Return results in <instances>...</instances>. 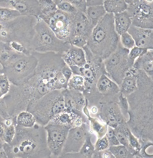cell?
I'll list each match as a JSON object with an SVG mask.
<instances>
[{
  "instance_id": "1",
  "label": "cell",
  "mask_w": 153,
  "mask_h": 158,
  "mask_svg": "<svg viewBox=\"0 0 153 158\" xmlns=\"http://www.w3.org/2000/svg\"><path fill=\"white\" fill-rule=\"evenodd\" d=\"M16 129L12 142L5 143L3 145L7 158L52 157L44 126L36 123L33 127L27 128L16 124Z\"/></svg>"
},
{
  "instance_id": "2",
  "label": "cell",
  "mask_w": 153,
  "mask_h": 158,
  "mask_svg": "<svg viewBox=\"0 0 153 158\" xmlns=\"http://www.w3.org/2000/svg\"><path fill=\"white\" fill-rule=\"evenodd\" d=\"M52 90L35 75L19 85L11 84L9 91L3 97L10 117L15 118L31 105Z\"/></svg>"
},
{
  "instance_id": "3",
  "label": "cell",
  "mask_w": 153,
  "mask_h": 158,
  "mask_svg": "<svg viewBox=\"0 0 153 158\" xmlns=\"http://www.w3.org/2000/svg\"><path fill=\"white\" fill-rule=\"evenodd\" d=\"M120 43V36L116 32L114 15L107 13L94 28L86 46L95 56L102 60L116 50Z\"/></svg>"
},
{
  "instance_id": "4",
  "label": "cell",
  "mask_w": 153,
  "mask_h": 158,
  "mask_svg": "<svg viewBox=\"0 0 153 158\" xmlns=\"http://www.w3.org/2000/svg\"><path fill=\"white\" fill-rule=\"evenodd\" d=\"M31 54L38 60L35 75L52 90L67 89L68 82L61 72L66 64L61 54L53 52Z\"/></svg>"
},
{
  "instance_id": "5",
  "label": "cell",
  "mask_w": 153,
  "mask_h": 158,
  "mask_svg": "<svg viewBox=\"0 0 153 158\" xmlns=\"http://www.w3.org/2000/svg\"><path fill=\"white\" fill-rule=\"evenodd\" d=\"M38 18L21 16L10 22H0V41L20 44L30 52Z\"/></svg>"
},
{
  "instance_id": "6",
  "label": "cell",
  "mask_w": 153,
  "mask_h": 158,
  "mask_svg": "<svg viewBox=\"0 0 153 158\" xmlns=\"http://www.w3.org/2000/svg\"><path fill=\"white\" fill-rule=\"evenodd\" d=\"M63 89L49 92L27 108V111L32 114L36 123L44 127L55 116L65 110Z\"/></svg>"
},
{
  "instance_id": "7",
  "label": "cell",
  "mask_w": 153,
  "mask_h": 158,
  "mask_svg": "<svg viewBox=\"0 0 153 158\" xmlns=\"http://www.w3.org/2000/svg\"><path fill=\"white\" fill-rule=\"evenodd\" d=\"M69 42L58 38L42 19L38 18L30 44V53L53 52L63 54L71 46Z\"/></svg>"
},
{
  "instance_id": "8",
  "label": "cell",
  "mask_w": 153,
  "mask_h": 158,
  "mask_svg": "<svg viewBox=\"0 0 153 158\" xmlns=\"http://www.w3.org/2000/svg\"><path fill=\"white\" fill-rule=\"evenodd\" d=\"M37 64V59L31 53H21L2 69L11 84L19 85L35 75Z\"/></svg>"
},
{
  "instance_id": "9",
  "label": "cell",
  "mask_w": 153,
  "mask_h": 158,
  "mask_svg": "<svg viewBox=\"0 0 153 158\" xmlns=\"http://www.w3.org/2000/svg\"><path fill=\"white\" fill-rule=\"evenodd\" d=\"M130 50L125 48L120 42L116 50L103 60L107 76L120 86L125 74L133 66L134 61L128 57Z\"/></svg>"
},
{
  "instance_id": "10",
  "label": "cell",
  "mask_w": 153,
  "mask_h": 158,
  "mask_svg": "<svg viewBox=\"0 0 153 158\" xmlns=\"http://www.w3.org/2000/svg\"><path fill=\"white\" fill-rule=\"evenodd\" d=\"M83 49L85 53L86 59L85 65L82 67L73 66L70 68L73 74L80 75L84 78L85 90H87L95 88L100 77L102 74L107 75V73L103 60L101 58L93 55L86 46H85Z\"/></svg>"
},
{
  "instance_id": "11",
  "label": "cell",
  "mask_w": 153,
  "mask_h": 158,
  "mask_svg": "<svg viewBox=\"0 0 153 158\" xmlns=\"http://www.w3.org/2000/svg\"><path fill=\"white\" fill-rule=\"evenodd\" d=\"M132 26L153 29V1L125 0Z\"/></svg>"
},
{
  "instance_id": "12",
  "label": "cell",
  "mask_w": 153,
  "mask_h": 158,
  "mask_svg": "<svg viewBox=\"0 0 153 158\" xmlns=\"http://www.w3.org/2000/svg\"><path fill=\"white\" fill-rule=\"evenodd\" d=\"M75 15L57 10L52 16H40L60 40L69 42L71 34L73 20Z\"/></svg>"
},
{
  "instance_id": "13",
  "label": "cell",
  "mask_w": 153,
  "mask_h": 158,
  "mask_svg": "<svg viewBox=\"0 0 153 158\" xmlns=\"http://www.w3.org/2000/svg\"><path fill=\"white\" fill-rule=\"evenodd\" d=\"M47 134V143L52 155H61L69 129L61 125L49 123L44 126Z\"/></svg>"
},
{
  "instance_id": "14",
  "label": "cell",
  "mask_w": 153,
  "mask_h": 158,
  "mask_svg": "<svg viewBox=\"0 0 153 158\" xmlns=\"http://www.w3.org/2000/svg\"><path fill=\"white\" fill-rule=\"evenodd\" d=\"M88 134L86 125L84 123L81 126L70 129L61 155L79 152Z\"/></svg>"
},
{
  "instance_id": "15",
  "label": "cell",
  "mask_w": 153,
  "mask_h": 158,
  "mask_svg": "<svg viewBox=\"0 0 153 158\" xmlns=\"http://www.w3.org/2000/svg\"><path fill=\"white\" fill-rule=\"evenodd\" d=\"M0 7L14 10L22 16L38 18L41 14L39 0H0Z\"/></svg>"
},
{
  "instance_id": "16",
  "label": "cell",
  "mask_w": 153,
  "mask_h": 158,
  "mask_svg": "<svg viewBox=\"0 0 153 158\" xmlns=\"http://www.w3.org/2000/svg\"><path fill=\"white\" fill-rule=\"evenodd\" d=\"M63 92L66 110L75 112L82 117L83 109L88 103L87 99L83 94L67 88L63 89Z\"/></svg>"
},
{
  "instance_id": "17",
  "label": "cell",
  "mask_w": 153,
  "mask_h": 158,
  "mask_svg": "<svg viewBox=\"0 0 153 158\" xmlns=\"http://www.w3.org/2000/svg\"><path fill=\"white\" fill-rule=\"evenodd\" d=\"M138 47L153 50V29L143 28L131 25L127 31Z\"/></svg>"
},
{
  "instance_id": "18",
  "label": "cell",
  "mask_w": 153,
  "mask_h": 158,
  "mask_svg": "<svg viewBox=\"0 0 153 158\" xmlns=\"http://www.w3.org/2000/svg\"><path fill=\"white\" fill-rule=\"evenodd\" d=\"M93 27L88 21L85 14L78 12L74 16L70 40L75 36L84 38L88 40L93 31Z\"/></svg>"
},
{
  "instance_id": "19",
  "label": "cell",
  "mask_w": 153,
  "mask_h": 158,
  "mask_svg": "<svg viewBox=\"0 0 153 158\" xmlns=\"http://www.w3.org/2000/svg\"><path fill=\"white\" fill-rule=\"evenodd\" d=\"M49 123L61 125L70 129L82 125L83 118L75 112L65 110L55 116Z\"/></svg>"
},
{
  "instance_id": "20",
  "label": "cell",
  "mask_w": 153,
  "mask_h": 158,
  "mask_svg": "<svg viewBox=\"0 0 153 158\" xmlns=\"http://www.w3.org/2000/svg\"><path fill=\"white\" fill-rule=\"evenodd\" d=\"M64 62L71 67H82L86 63L85 53L83 48L72 45L69 50L62 54Z\"/></svg>"
},
{
  "instance_id": "21",
  "label": "cell",
  "mask_w": 153,
  "mask_h": 158,
  "mask_svg": "<svg viewBox=\"0 0 153 158\" xmlns=\"http://www.w3.org/2000/svg\"><path fill=\"white\" fill-rule=\"evenodd\" d=\"M96 91L98 93L106 96H114L120 93L118 85L105 74H102L97 81Z\"/></svg>"
},
{
  "instance_id": "22",
  "label": "cell",
  "mask_w": 153,
  "mask_h": 158,
  "mask_svg": "<svg viewBox=\"0 0 153 158\" xmlns=\"http://www.w3.org/2000/svg\"><path fill=\"white\" fill-rule=\"evenodd\" d=\"M133 67L143 70L147 75L153 79V50H148L144 55L137 58L134 62Z\"/></svg>"
},
{
  "instance_id": "23",
  "label": "cell",
  "mask_w": 153,
  "mask_h": 158,
  "mask_svg": "<svg viewBox=\"0 0 153 158\" xmlns=\"http://www.w3.org/2000/svg\"><path fill=\"white\" fill-rule=\"evenodd\" d=\"M106 109L104 116L107 126L114 129L122 124L123 118L118 105L113 103L110 105Z\"/></svg>"
},
{
  "instance_id": "24",
  "label": "cell",
  "mask_w": 153,
  "mask_h": 158,
  "mask_svg": "<svg viewBox=\"0 0 153 158\" xmlns=\"http://www.w3.org/2000/svg\"><path fill=\"white\" fill-rule=\"evenodd\" d=\"M120 92L125 96L130 95L137 90V76L128 70L120 85Z\"/></svg>"
},
{
  "instance_id": "25",
  "label": "cell",
  "mask_w": 153,
  "mask_h": 158,
  "mask_svg": "<svg viewBox=\"0 0 153 158\" xmlns=\"http://www.w3.org/2000/svg\"><path fill=\"white\" fill-rule=\"evenodd\" d=\"M114 15L115 30L120 36L127 32L132 25L131 19L126 11Z\"/></svg>"
},
{
  "instance_id": "26",
  "label": "cell",
  "mask_w": 153,
  "mask_h": 158,
  "mask_svg": "<svg viewBox=\"0 0 153 158\" xmlns=\"http://www.w3.org/2000/svg\"><path fill=\"white\" fill-rule=\"evenodd\" d=\"M21 53H23L18 52L13 50L9 43L0 41V64L2 68L9 64Z\"/></svg>"
},
{
  "instance_id": "27",
  "label": "cell",
  "mask_w": 153,
  "mask_h": 158,
  "mask_svg": "<svg viewBox=\"0 0 153 158\" xmlns=\"http://www.w3.org/2000/svg\"><path fill=\"white\" fill-rule=\"evenodd\" d=\"M86 16L91 25L95 27L107 14L103 5L87 7Z\"/></svg>"
},
{
  "instance_id": "28",
  "label": "cell",
  "mask_w": 153,
  "mask_h": 158,
  "mask_svg": "<svg viewBox=\"0 0 153 158\" xmlns=\"http://www.w3.org/2000/svg\"><path fill=\"white\" fill-rule=\"evenodd\" d=\"M103 6L107 13L114 15L126 11L127 4L124 0H105Z\"/></svg>"
},
{
  "instance_id": "29",
  "label": "cell",
  "mask_w": 153,
  "mask_h": 158,
  "mask_svg": "<svg viewBox=\"0 0 153 158\" xmlns=\"http://www.w3.org/2000/svg\"><path fill=\"white\" fill-rule=\"evenodd\" d=\"M87 104L83 110V112L88 117L90 122L91 128L97 134L98 138L103 137L106 135L107 132V125L102 123L98 119L91 117L89 114V112L87 109Z\"/></svg>"
},
{
  "instance_id": "30",
  "label": "cell",
  "mask_w": 153,
  "mask_h": 158,
  "mask_svg": "<svg viewBox=\"0 0 153 158\" xmlns=\"http://www.w3.org/2000/svg\"><path fill=\"white\" fill-rule=\"evenodd\" d=\"M16 124L24 127H31L36 123V118L32 114L27 111H23L15 117Z\"/></svg>"
},
{
  "instance_id": "31",
  "label": "cell",
  "mask_w": 153,
  "mask_h": 158,
  "mask_svg": "<svg viewBox=\"0 0 153 158\" xmlns=\"http://www.w3.org/2000/svg\"><path fill=\"white\" fill-rule=\"evenodd\" d=\"M114 129L115 135L120 144L127 148L129 151L134 155V154L136 152L131 148L129 143L127 133L126 131V126L121 124Z\"/></svg>"
},
{
  "instance_id": "32",
  "label": "cell",
  "mask_w": 153,
  "mask_h": 158,
  "mask_svg": "<svg viewBox=\"0 0 153 158\" xmlns=\"http://www.w3.org/2000/svg\"><path fill=\"white\" fill-rule=\"evenodd\" d=\"M92 136L88 134L79 152L75 153L76 158H92L95 152L94 145L91 141Z\"/></svg>"
},
{
  "instance_id": "33",
  "label": "cell",
  "mask_w": 153,
  "mask_h": 158,
  "mask_svg": "<svg viewBox=\"0 0 153 158\" xmlns=\"http://www.w3.org/2000/svg\"><path fill=\"white\" fill-rule=\"evenodd\" d=\"M67 89L83 93L85 90V81L80 75L73 74L68 81Z\"/></svg>"
},
{
  "instance_id": "34",
  "label": "cell",
  "mask_w": 153,
  "mask_h": 158,
  "mask_svg": "<svg viewBox=\"0 0 153 158\" xmlns=\"http://www.w3.org/2000/svg\"><path fill=\"white\" fill-rule=\"evenodd\" d=\"M39 2L41 13L40 16H51L58 10L54 0H39Z\"/></svg>"
},
{
  "instance_id": "35",
  "label": "cell",
  "mask_w": 153,
  "mask_h": 158,
  "mask_svg": "<svg viewBox=\"0 0 153 158\" xmlns=\"http://www.w3.org/2000/svg\"><path fill=\"white\" fill-rule=\"evenodd\" d=\"M108 149L115 158H133L134 156L127 148L122 145L110 146Z\"/></svg>"
},
{
  "instance_id": "36",
  "label": "cell",
  "mask_w": 153,
  "mask_h": 158,
  "mask_svg": "<svg viewBox=\"0 0 153 158\" xmlns=\"http://www.w3.org/2000/svg\"><path fill=\"white\" fill-rule=\"evenodd\" d=\"M21 16L22 15L14 10L0 7V22H10Z\"/></svg>"
},
{
  "instance_id": "37",
  "label": "cell",
  "mask_w": 153,
  "mask_h": 158,
  "mask_svg": "<svg viewBox=\"0 0 153 158\" xmlns=\"http://www.w3.org/2000/svg\"><path fill=\"white\" fill-rule=\"evenodd\" d=\"M59 10L65 13L76 15L78 12L68 0H54Z\"/></svg>"
},
{
  "instance_id": "38",
  "label": "cell",
  "mask_w": 153,
  "mask_h": 158,
  "mask_svg": "<svg viewBox=\"0 0 153 158\" xmlns=\"http://www.w3.org/2000/svg\"><path fill=\"white\" fill-rule=\"evenodd\" d=\"M120 42L123 48L128 50H130L136 46L133 39L128 32L125 33L120 36Z\"/></svg>"
},
{
  "instance_id": "39",
  "label": "cell",
  "mask_w": 153,
  "mask_h": 158,
  "mask_svg": "<svg viewBox=\"0 0 153 158\" xmlns=\"http://www.w3.org/2000/svg\"><path fill=\"white\" fill-rule=\"evenodd\" d=\"M4 141L6 143H10L13 140L16 134V124L13 122V123L8 126L4 124Z\"/></svg>"
},
{
  "instance_id": "40",
  "label": "cell",
  "mask_w": 153,
  "mask_h": 158,
  "mask_svg": "<svg viewBox=\"0 0 153 158\" xmlns=\"http://www.w3.org/2000/svg\"><path fill=\"white\" fill-rule=\"evenodd\" d=\"M148 49L143 48L135 46L130 50L128 57L131 60L135 61L137 58L142 56L147 52Z\"/></svg>"
},
{
  "instance_id": "41",
  "label": "cell",
  "mask_w": 153,
  "mask_h": 158,
  "mask_svg": "<svg viewBox=\"0 0 153 158\" xmlns=\"http://www.w3.org/2000/svg\"><path fill=\"white\" fill-rule=\"evenodd\" d=\"M126 133H127L129 143H130V144L131 148H132L136 152V151L138 152L139 151L140 148V145L137 139L134 136V135H133L132 133L130 131V130L126 127Z\"/></svg>"
},
{
  "instance_id": "42",
  "label": "cell",
  "mask_w": 153,
  "mask_h": 158,
  "mask_svg": "<svg viewBox=\"0 0 153 158\" xmlns=\"http://www.w3.org/2000/svg\"><path fill=\"white\" fill-rule=\"evenodd\" d=\"M105 135L108 140L110 146L121 145L115 135L114 129L110 126H107V132Z\"/></svg>"
},
{
  "instance_id": "43",
  "label": "cell",
  "mask_w": 153,
  "mask_h": 158,
  "mask_svg": "<svg viewBox=\"0 0 153 158\" xmlns=\"http://www.w3.org/2000/svg\"><path fill=\"white\" fill-rule=\"evenodd\" d=\"M110 145L106 135H105L103 137L98 138V140L94 145L95 151L97 152L102 151L108 149Z\"/></svg>"
},
{
  "instance_id": "44",
  "label": "cell",
  "mask_w": 153,
  "mask_h": 158,
  "mask_svg": "<svg viewBox=\"0 0 153 158\" xmlns=\"http://www.w3.org/2000/svg\"><path fill=\"white\" fill-rule=\"evenodd\" d=\"M10 85V82L7 76L4 73L1 74L0 75V87L5 96L9 91Z\"/></svg>"
},
{
  "instance_id": "45",
  "label": "cell",
  "mask_w": 153,
  "mask_h": 158,
  "mask_svg": "<svg viewBox=\"0 0 153 158\" xmlns=\"http://www.w3.org/2000/svg\"><path fill=\"white\" fill-rule=\"evenodd\" d=\"M74 6L77 12L85 13L87 8L85 0H68Z\"/></svg>"
},
{
  "instance_id": "46",
  "label": "cell",
  "mask_w": 153,
  "mask_h": 158,
  "mask_svg": "<svg viewBox=\"0 0 153 158\" xmlns=\"http://www.w3.org/2000/svg\"><path fill=\"white\" fill-rule=\"evenodd\" d=\"M87 41L88 40L84 38L75 36L71 39L69 43L73 46L83 48L86 45Z\"/></svg>"
},
{
  "instance_id": "47",
  "label": "cell",
  "mask_w": 153,
  "mask_h": 158,
  "mask_svg": "<svg viewBox=\"0 0 153 158\" xmlns=\"http://www.w3.org/2000/svg\"><path fill=\"white\" fill-rule=\"evenodd\" d=\"M0 116L4 119L11 118L3 97L0 98Z\"/></svg>"
},
{
  "instance_id": "48",
  "label": "cell",
  "mask_w": 153,
  "mask_h": 158,
  "mask_svg": "<svg viewBox=\"0 0 153 158\" xmlns=\"http://www.w3.org/2000/svg\"><path fill=\"white\" fill-rule=\"evenodd\" d=\"M92 158H113L114 156L108 149L102 151L97 152L95 151Z\"/></svg>"
},
{
  "instance_id": "49",
  "label": "cell",
  "mask_w": 153,
  "mask_h": 158,
  "mask_svg": "<svg viewBox=\"0 0 153 158\" xmlns=\"http://www.w3.org/2000/svg\"><path fill=\"white\" fill-rule=\"evenodd\" d=\"M62 73L64 78L68 81L69 79L73 75V73L70 67L67 65L66 64L63 67L61 70Z\"/></svg>"
},
{
  "instance_id": "50",
  "label": "cell",
  "mask_w": 153,
  "mask_h": 158,
  "mask_svg": "<svg viewBox=\"0 0 153 158\" xmlns=\"http://www.w3.org/2000/svg\"><path fill=\"white\" fill-rule=\"evenodd\" d=\"M121 106L122 108L125 110H128V102L126 98V97L123 95L121 92L120 93V95L119 96Z\"/></svg>"
},
{
  "instance_id": "51",
  "label": "cell",
  "mask_w": 153,
  "mask_h": 158,
  "mask_svg": "<svg viewBox=\"0 0 153 158\" xmlns=\"http://www.w3.org/2000/svg\"><path fill=\"white\" fill-rule=\"evenodd\" d=\"M86 1V6L87 7H90V6H101L103 5L104 1L103 0L102 1H89L87 0Z\"/></svg>"
},
{
  "instance_id": "52",
  "label": "cell",
  "mask_w": 153,
  "mask_h": 158,
  "mask_svg": "<svg viewBox=\"0 0 153 158\" xmlns=\"http://www.w3.org/2000/svg\"><path fill=\"white\" fill-rule=\"evenodd\" d=\"M5 126L3 122L0 123V139L2 141H4V136ZM5 142V141H4Z\"/></svg>"
},
{
  "instance_id": "53",
  "label": "cell",
  "mask_w": 153,
  "mask_h": 158,
  "mask_svg": "<svg viewBox=\"0 0 153 158\" xmlns=\"http://www.w3.org/2000/svg\"><path fill=\"white\" fill-rule=\"evenodd\" d=\"M0 158H7V155L4 150L0 151Z\"/></svg>"
},
{
  "instance_id": "54",
  "label": "cell",
  "mask_w": 153,
  "mask_h": 158,
  "mask_svg": "<svg viewBox=\"0 0 153 158\" xmlns=\"http://www.w3.org/2000/svg\"><path fill=\"white\" fill-rule=\"evenodd\" d=\"M5 142L0 139V151L3 150V145Z\"/></svg>"
},
{
  "instance_id": "55",
  "label": "cell",
  "mask_w": 153,
  "mask_h": 158,
  "mask_svg": "<svg viewBox=\"0 0 153 158\" xmlns=\"http://www.w3.org/2000/svg\"><path fill=\"white\" fill-rule=\"evenodd\" d=\"M5 95L3 93V92H2V90L1 87H0V98H2L4 97Z\"/></svg>"
},
{
  "instance_id": "56",
  "label": "cell",
  "mask_w": 153,
  "mask_h": 158,
  "mask_svg": "<svg viewBox=\"0 0 153 158\" xmlns=\"http://www.w3.org/2000/svg\"><path fill=\"white\" fill-rule=\"evenodd\" d=\"M2 74H3V69H2V65L0 64V75Z\"/></svg>"
},
{
  "instance_id": "57",
  "label": "cell",
  "mask_w": 153,
  "mask_h": 158,
  "mask_svg": "<svg viewBox=\"0 0 153 158\" xmlns=\"http://www.w3.org/2000/svg\"><path fill=\"white\" fill-rule=\"evenodd\" d=\"M4 120V119L2 118V117L0 116V123L3 122Z\"/></svg>"
}]
</instances>
